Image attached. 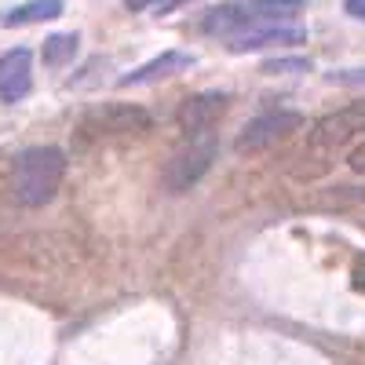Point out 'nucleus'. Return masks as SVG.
Wrapping results in <instances>:
<instances>
[{
	"mask_svg": "<svg viewBox=\"0 0 365 365\" xmlns=\"http://www.w3.org/2000/svg\"><path fill=\"white\" fill-rule=\"evenodd\" d=\"M303 11L299 0H234V4L223 8H212L201 19L205 34H256V29H270V26H282L289 19H296Z\"/></svg>",
	"mask_w": 365,
	"mask_h": 365,
	"instance_id": "f257e3e1",
	"label": "nucleus"
},
{
	"mask_svg": "<svg viewBox=\"0 0 365 365\" xmlns=\"http://www.w3.org/2000/svg\"><path fill=\"white\" fill-rule=\"evenodd\" d=\"M66 175V154L58 146H29L15 161V201L41 208L55 197Z\"/></svg>",
	"mask_w": 365,
	"mask_h": 365,
	"instance_id": "f03ea898",
	"label": "nucleus"
},
{
	"mask_svg": "<svg viewBox=\"0 0 365 365\" xmlns=\"http://www.w3.org/2000/svg\"><path fill=\"white\" fill-rule=\"evenodd\" d=\"M212 161H216V139H212V132L205 135H190V143L175 150L172 161L165 165V190L168 194H182V190H190L194 182L212 168Z\"/></svg>",
	"mask_w": 365,
	"mask_h": 365,
	"instance_id": "7ed1b4c3",
	"label": "nucleus"
},
{
	"mask_svg": "<svg viewBox=\"0 0 365 365\" xmlns=\"http://www.w3.org/2000/svg\"><path fill=\"white\" fill-rule=\"evenodd\" d=\"M303 128V117L296 110H278V113H263L256 120H249L237 135V154H256V150H267L274 143H282L285 135Z\"/></svg>",
	"mask_w": 365,
	"mask_h": 365,
	"instance_id": "20e7f679",
	"label": "nucleus"
},
{
	"mask_svg": "<svg viewBox=\"0 0 365 365\" xmlns=\"http://www.w3.org/2000/svg\"><path fill=\"white\" fill-rule=\"evenodd\" d=\"M154 120L143 106H128V103H106L88 110L81 128L84 132H96V135H128V132H146Z\"/></svg>",
	"mask_w": 365,
	"mask_h": 365,
	"instance_id": "39448f33",
	"label": "nucleus"
},
{
	"mask_svg": "<svg viewBox=\"0 0 365 365\" xmlns=\"http://www.w3.org/2000/svg\"><path fill=\"white\" fill-rule=\"evenodd\" d=\"M361 132H365V103H347L344 110L318 120L311 143L314 146H340V143H347V139H354Z\"/></svg>",
	"mask_w": 365,
	"mask_h": 365,
	"instance_id": "423d86ee",
	"label": "nucleus"
},
{
	"mask_svg": "<svg viewBox=\"0 0 365 365\" xmlns=\"http://www.w3.org/2000/svg\"><path fill=\"white\" fill-rule=\"evenodd\" d=\"M227 96L223 91H201V96L187 99L179 106V128L187 132V135H205L212 132V125L227 113Z\"/></svg>",
	"mask_w": 365,
	"mask_h": 365,
	"instance_id": "0eeeda50",
	"label": "nucleus"
},
{
	"mask_svg": "<svg viewBox=\"0 0 365 365\" xmlns=\"http://www.w3.org/2000/svg\"><path fill=\"white\" fill-rule=\"evenodd\" d=\"M34 88V55L26 48H11L0 55V99L19 103Z\"/></svg>",
	"mask_w": 365,
	"mask_h": 365,
	"instance_id": "6e6552de",
	"label": "nucleus"
},
{
	"mask_svg": "<svg viewBox=\"0 0 365 365\" xmlns=\"http://www.w3.org/2000/svg\"><path fill=\"white\" fill-rule=\"evenodd\" d=\"M307 41V29L299 26H270V29H256V34H237L230 37V51H263V48H285V44H303Z\"/></svg>",
	"mask_w": 365,
	"mask_h": 365,
	"instance_id": "1a4fd4ad",
	"label": "nucleus"
},
{
	"mask_svg": "<svg viewBox=\"0 0 365 365\" xmlns=\"http://www.w3.org/2000/svg\"><path fill=\"white\" fill-rule=\"evenodd\" d=\"M194 66V55L190 51H165L158 55L154 63H146L139 70H132L128 77H120V88H135V84H154L161 77H172V73H182Z\"/></svg>",
	"mask_w": 365,
	"mask_h": 365,
	"instance_id": "9d476101",
	"label": "nucleus"
},
{
	"mask_svg": "<svg viewBox=\"0 0 365 365\" xmlns=\"http://www.w3.org/2000/svg\"><path fill=\"white\" fill-rule=\"evenodd\" d=\"M63 15V0H29V4H22V8H15L8 19H4V26H29V22H51V19H58Z\"/></svg>",
	"mask_w": 365,
	"mask_h": 365,
	"instance_id": "9b49d317",
	"label": "nucleus"
},
{
	"mask_svg": "<svg viewBox=\"0 0 365 365\" xmlns=\"http://www.w3.org/2000/svg\"><path fill=\"white\" fill-rule=\"evenodd\" d=\"M77 34H55V37H48L44 41V51H41V58H44V66H51V70H58V66H66V63H73V55H77Z\"/></svg>",
	"mask_w": 365,
	"mask_h": 365,
	"instance_id": "f8f14e48",
	"label": "nucleus"
},
{
	"mask_svg": "<svg viewBox=\"0 0 365 365\" xmlns=\"http://www.w3.org/2000/svg\"><path fill=\"white\" fill-rule=\"evenodd\" d=\"M175 0H125L128 11H146V8H158V11H172Z\"/></svg>",
	"mask_w": 365,
	"mask_h": 365,
	"instance_id": "ddd939ff",
	"label": "nucleus"
},
{
	"mask_svg": "<svg viewBox=\"0 0 365 365\" xmlns=\"http://www.w3.org/2000/svg\"><path fill=\"white\" fill-rule=\"evenodd\" d=\"M282 70H307V63H303V58H292V63H285V58H282V63H267V66H263V73H282Z\"/></svg>",
	"mask_w": 365,
	"mask_h": 365,
	"instance_id": "4468645a",
	"label": "nucleus"
},
{
	"mask_svg": "<svg viewBox=\"0 0 365 365\" xmlns=\"http://www.w3.org/2000/svg\"><path fill=\"white\" fill-rule=\"evenodd\" d=\"M351 168H354L358 175H365V143H361V146H354V154H351Z\"/></svg>",
	"mask_w": 365,
	"mask_h": 365,
	"instance_id": "2eb2a0df",
	"label": "nucleus"
},
{
	"mask_svg": "<svg viewBox=\"0 0 365 365\" xmlns=\"http://www.w3.org/2000/svg\"><path fill=\"white\" fill-rule=\"evenodd\" d=\"M344 8L351 19H365V0H344Z\"/></svg>",
	"mask_w": 365,
	"mask_h": 365,
	"instance_id": "dca6fc26",
	"label": "nucleus"
},
{
	"mask_svg": "<svg viewBox=\"0 0 365 365\" xmlns=\"http://www.w3.org/2000/svg\"><path fill=\"white\" fill-rule=\"evenodd\" d=\"M175 4H182V0H175ZM175 4H172V8H175Z\"/></svg>",
	"mask_w": 365,
	"mask_h": 365,
	"instance_id": "f3484780",
	"label": "nucleus"
}]
</instances>
